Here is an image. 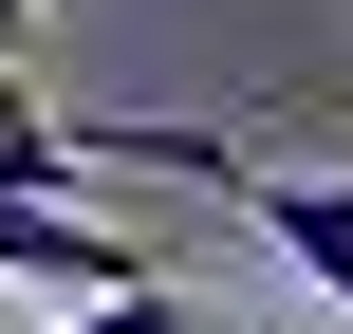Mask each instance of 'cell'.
I'll return each mask as SVG.
<instances>
[{
  "label": "cell",
  "instance_id": "obj_4",
  "mask_svg": "<svg viewBox=\"0 0 353 334\" xmlns=\"http://www.w3.org/2000/svg\"><path fill=\"white\" fill-rule=\"evenodd\" d=\"M186 334H242V316H186Z\"/></svg>",
  "mask_w": 353,
  "mask_h": 334
},
{
  "label": "cell",
  "instance_id": "obj_1",
  "mask_svg": "<svg viewBox=\"0 0 353 334\" xmlns=\"http://www.w3.org/2000/svg\"><path fill=\"white\" fill-rule=\"evenodd\" d=\"M74 149H93V167H168V186H223V205L353 316V186L335 167H242V130H186V112H74Z\"/></svg>",
  "mask_w": 353,
  "mask_h": 334
},
{
  "label": "cell",
  "instance_id": "obj_2",
  "mask_svg": "<svg viewBox=\"0 0 353 334\" xmlns=\"http://www.w3.org/2000/svg\"><path fill=\"white\" fill-rule=\"evenodd\" d=\"M93 186V149H74V112H37L19 74H0V205H74Z\"/></svg>",
  "mask_w": 353,
  "mask_h": 334
},
{
  "label": "cell",
  "instance_id": "obj_3",
  "mask_svg": "<svg viewBox=\"0 0 353 334\" xmlns=\"http://www.w3.org/2000/svg\"><path fill=\"white\" fill-rule=\"evenodd\" d=\"M56 334H186V298L149 279V298H56Z\"/></svg>",
  "mask_w": 353,
  "mask_h": 334
}]
</instances>
